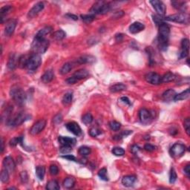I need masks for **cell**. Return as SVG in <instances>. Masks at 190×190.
Segmentation results:
<instances>
[{"label":"cell","instance_id":"22","mask_svg":"<svg viewBox=\"0 0 190 190\" xmlns=\"http://www.w3.org/2000/svg\"><path fill=\"white\" fill-rule=\"evenodd\" d=\"M137 178L134 175H127L123 178L122 179V184L123 186H126V187H130L134 185L135 183Z\"/></svg>","mask_w":190,"mask_h":190},{"label":"cell","instance_id":"64","mask_svg":"<svg viewBox=\"0 0 190 190\" xmlns=\"http://www.w3.org/2000/svg\"><path fill=\"white\" fill-rule=\"evenodd\" d=\"M4 149H5V147H4V140H3V138H2V148H1V152L2 153L3 152V151H4Z\"/></svg>","mask_w":190,"mask_h":190},{"label":"cell","instance_id":"15","mask_svg":"<svg viewBox=\"0 0 190 190\" xmlns=\"http://www.w3.org/2000/svg\"><path fill=\"white\" fill-rule=\"evenodd\" d=\"M189 41L188 39H184L181 42V50L180 52V59L186 58L189 54Z\"/></svg>","mask_w":190,"mask_h":190},{"label":"cell","instance_id":"39","mask_svg":"<svg viewBox=\"0 0 190 190\" xmlns=\"http://www.w3.org/2000/svg\"><path fill=\"white\" fill-rule=\"evenodd\" d=\"M0 179H1L2 182L4 183V184H6V183H8V181H9V171H8L5 169H2V171H1Z\"/></svg>","mask_w":190,"mask_h":190},{"label":"cell","instance_id":"34","mask_svg":"<svg viewBox=\"0 0 190 190\" xmlns=\"http://www.w3.org/2000/svg\"><path fill=\"white\" fill-rule=\"evenodd\" d=\"M60 189V184L56 180H51L46 185V189L48 190H59Z\"/></svg>","mask_w":190,"mask_h":190},{"label":"cell","instance_id":"23","mask_svg":"<svg viewBox=\"0 0 190 190\" xmlns=\"http://www.w3.org/2000/svg\"><path fill=\"white\" fill-rule=\"evenodd\" d=\"M96 59L95 57L92 55H83V56L79 57L77 60V63L79 64H86V63H93L95 62Z\"/></svg>","mask_w":190,"mask_h":190},{"label":"cell","instance_id":"30","mask_svg":"<svg viewBox=\"0 0 190 190\" xmlns=\"http://www.w3.org/2000/svg\"><path fill=\"white\" fill-rule=\"evenodd\" d=\"M176 79V76L171 72H168L161 77V82H169L174 81Z\"/></svg>","mask_w":190,"mask_h":190},{"label":"cell","instance_id":"26","mask_svg":"<svg viewBox=\"0 0 190 190\" xmlns=\"http://www.w3.org/2000/svg\"><path fill=\"white\" fill-rule=\"evenodd\" d=\"M171 3V5L181 12H184L186 10V8H187L186 2L184 1H172Z\"/></svg>","mask_w":190,"mask_h":190},{"label":"cell","instance_id":"63","mask_svg":"<svg viewBox=\"0 0 190 190\" xmlns=\"http://www.w3.org/2000/svg\"><path fill=\"white\" fill-rule=\"evenodd\" d=\"M122 39H123V35L122 34H117V36H116V40H117V41H121V40H122Z\"/></svg>","mask_w":190,"mask_h":190},{"label":"cell","instance_id":"21","mask_svg":"<svg viewBox=\"0 0 190 190\" xmlns=\"http://www.w3.org/2000/svg\"><path fill=\"white\" fill-rule=\"evenodd\" d=\"M53 31V28L51 26H46L45 28H42L40 31L36 33L35 38L37 39H45V36H48V34L51 33Z\"/></svg>","mask_w":190,"mask_h":190},{"label":"cell","instance_id":"62","mask_svg":"<svg viewBox=\"0 0 190 190\" xmlns=\"http://www.w3.org/2000/svg\"><path fill=\"white\" fill-rule=\"evenodd\" d=\"M121 100H122L123 102H126V103L129 104V105H131V102L130 100H129V98L126 97H121Z\"/></svg>","mask_w":190,"mask_h":190},{"label":"cell","instance_id":"56","mask_svg":"<svg viewBox=\"0 0 190 190\" xmlns=\"http://www.w3.org/2000/svg\"><path fill=\"white\" fill-rule=\"evenodd\" d=\"M144 149L147 152H153L155 149V146L152 145V144L147 143L144 146Z\"/></svg>","mask_w":190,"mask_h":190},{"label":"cell","instance_id":"36","mask_svg":"<svg viewBox=\"0 0 190 190\" xmlns=\"http://www.w3.org/2000/svg\"><path fill=\"white\" fill-rule=\"evenodd\" d=\"M36 176L40 181H43L44 179L45 174V168L43 166H38L36 168Z\"/></svg>","mask_w":190,"mask_h":190},{"label":"cell","instance_id":"46","mask_svg":"<svg viewBox=\"0 0 190 190\" xmlns=\"http://www.w3.org/2000/svg\"><path fill=\"white\" fill-rule=\"evenodd\" d=\"M88 133L91 136H92V137H97V136H99L100 134H101L102 132H101V130H100V129H98V128L93 127V128H92L90 130H89Z\"/></svg>","mask_w":190,"mask_h":190},{"label":"cell","instance_id":"60","mask_svg":"<svg viewBox=\"0 0 190 190\" xmlns=\"http://www.w3.org/2000/svg\"><path fill=\"white\" fill-rule=\"evenodd\" d=\"M140 147L139 146H136V145H134V146H132V149H131V151H132V152L133 153V154H137V152H139L140 151Z\"/></svg>","mask_w":190,"mask_h":190},{"label":"cell","instance_id":"58","mask_svg":"<svg viewBox=\"0 0 190 190\" xmlns=\"http://www.w3.org/2000/svg\"><path fill=\"white\" fill-rule=\"evenodd\" d=\"M184 174H186L188 178H189V176H190V165L189 164L186 165V166H185L184 169Z\"/></svg>","mask_w":190,"mask_h":190},{"label":"cell","instance_id":"1","mask_svg":"<svg viewBox=\"0 0 190 190\" xmlns=\"http://www.w3.org/2000/svg\"><path fill=\"white\" fill-rule=\"evenodd\" d=\"M169 35H170V28L166 23H162L159 26V36L158 44L161 50H166L169 43Z\"/></svg>","mask_w":190,"mask_h":190},{"label":"cell","instance_id":"6","mask_svg":"<svg viewBox=\"0 0 190 190\" xmlns=\"http://www.w3.org/2000/svg\"><path fill=\"white\" fill-rule=\"evenodd\" d=\"M28 117H29V116L26 115V114L22 112V113L16 114L12 119H8L7 124H8V126H17L21 125Z\"/></svg>","mask_w":190,"mask_h":190},{"label":"cell","instance_id":"53","mask_svg":"<svg viewBox=\"0 0 190 190\" xmlns=\"http://www.w3.org/2000/svg\"><path fill=\"white\" fill-rule=\"evenodd\" d=\"M20 178H21V181L22 183H27L28 181V173L27 171H22L21 174H20Z\"/></svg>","mask_w":190,"mask_h":190},{"label":"cell","instance_id":"16","mask_svg":"<svg viewBox=\"0 0 190 190\" xmlns=\"http://www.w3.org/2000/svg\"><path fill=\"white\" fill-rule=\"evenodd\" d=\"M3 166H4L5 169L9 171V173L13 172L16 168L14 161L11 156H7L6 157H5L4 161H3Z\"/></svg>","mask_w":190,"mask_h":190},{"label":"cell","instance_id":"40","mask_svg":"<svg viewBox=\"0 0 190 190\" xmlns=\"http://www.w3.org/2000/svg\"><path fill=\"white\" fill-rule=\"evenodd\" d=\"M108 171H107V169L105 168H102V169H100V171H98V176L100 177V178L102 181H109V177H108Z\"/></svg>","mask_w":190,"mask_h":190},{"label":"cell","instance_id":"49","mask_svg":"<svg viewBox=\"0 0 190 190\" xmlns=\"http://www.w3.org/2000/svg\"><path fill=\"white\" fill-rule=\"evenodd\" d=\"M49 171H50V174H51V175H57L59 172L58 166L55 164L51 165L50 169H49Z\"/></svg>","mask_w":190,"mask_h":190},{"label":"cell","instance_id":"5","mask_svg":"<svg viewBox=\"0 0 190 190\" xmlns=\"http://www.w3.org/2000/svg\"><path fill=\"white\" fill-rule=\"evenodd\" d=\"M164 19L169 22H173L184 24V23L187 22L188 19H189V16H188V15H186V13H179L166 16V17L164 18Z\"/></svg>","mask_w":190,"mask_h":190},{"label":"cell","instance_id":"29","mask_svg":"<svg viewBox=\"0 0 190 190\" xmlns=\"http://www.w3.org/2000/svg\"><path fill=\"white\" fill-rule=\"evenodd\" d=\"M189 95H190L189 89L188 88V89H186V90H185L184 92H181V93L176 95L175 97H174V101H180V100H186V99L189 98Z\"/></svg>","mask_w":190,"mask_h":190},{"label":"cell","instance_id":"11","mask_svg":"<svg viewBox=\"0 0 190 190\" xmlns=\"http://www.w3.org/2000/svg\"><path fill=\"white\" fill-rule=\"evenodd\" d=\"M45 126H46V121L45 120H40L35 123L31 127V130H30V133L32 135H36L39 133L42 132L43 129H45Z\"/></svg>","mask_w":190,"mask_h":190},{"label":"cell","instance_id":"24","mask_svg":"<svg viewBox=\"0 0 190 190\" xmlns=\"http://www.w3.org/2000/svg\"><path fill=\"white\" fill-rule=\"evenodd\" d=\"M176 95L177 94H176L175 91L173 90V89H169L163 94V99H164V101L166 102L172 101V100H174Z\"/></svg>","mask_w":190,"mask_h":190},{"label":"cell","instance_id":"31","mask_svg":"<svg viewBox=\"0 0 190 190\" xmlns=\"http://www.w3.org/2000/svg\"><path fill=\"white\" fill-rule=\"evenodd\" d=\"M75 185V179L73 177L67 178L64 180L63 186L66 189H71Z\"/></svg>","mask_w":190,"mask_h":190},{"label":"cell","instance_id":"41","mask_svg":"<svg viewBox=\"0 0 190 190\" xmlns=\"http://www.w3.org/2000/svg\"><path fill=\"white\" fill-rule=\"evenodd\" d=\"M72 100H73V95L72 93L68 92V93L65 94L63 97V103L64 105H68L71 102Z\"/></svg>","mask_w":190,"mask_h":190},{"label":"cell","instance_id":"7","mask_svg":"<svg viewBox=\"0 0 190 190\" xmlns=\"http://www.w3.org/2000/svg\"><path fill=\"white\" fill-rule=\"evenodd\" d=\"M139 118L143 124L147 125L152 122L154 118V115L152 113H151L150 111L147 110L146 109H142L139 112Z\"/></svg>","mask_w":190,"mask_h":190},{"label":"cell","instance_id":"17","mask_svg":"<svg viewBox=\"0 0 190 190\" xmlns=\"http://www.w3.org/2000/svg\"><path fill=\"white\" fill-rule=\"evenodd\" d=\"M58 140L62 146H69L73 147L76 144V140L74 138H72V137L60 136Z\"/></svg>","mask_w":190,"mask_h":190},{"label":"cell","instance_id":"42","mask_svg":"<svg viewBox=\"0 0 190 190\" xmlns=\"http://www.w3.org/2000/svg\"><path fill=\"white\" fill-rule=\"evenodd\" d=\"M78 152L80 155L85 157L91 153V149L88 146H81V147L79 148Z\"/></svg>","mask_w":190,"mask_h":190},{"label":"cell","instance_id":"44","mask_svg":"<svg viewBox=\"0 0 190 190\" xmlns=\"http://www.w3.org/2000/svg\"><path fill=\"white\" fill-rule=\"evenodd\" d=\"M23 141V139H22V137H14V138L11 139V140H10V146H11V147H15L16 146H17L19 143H22Z\"/></svg>","mask_w":190,"mask_h":190},{"label":"cell","instance_id":"9","mask_svg":"<svg viewBox=\"0 0 190 190\" xmlns=\"http://www.w3.org/2000/svg\"><path fill=\"white\" fill-rule=\"evenodd\" d=\"M151 5L153 6L154 9L157 12V15L163 16H164L166 13V5L163 2L159 1V0H153V1H150Z\"/></svg>","mask_w":190,"mask_h":190},{"label":"cell","instance_id":"14","mask_svg":"<svg viewBox=\"0 0 190 190\" xmlns=\"http://www.w3.org/2000/svg\"><path fill=\"white\" fill-rule=\"evenodd\" d=\"M16 26V19H9L6 22L5 28V33L6 36H11L14 32L15 28Z\"/></svg>","mask_w":190,"mask_h":190},{"label":"cell","instance_id":"51","mask_svg":"<svg viewBox=\"0 0 190 190\" xmlns=\"http://www.w3.org/2000/svg\"><path fill=\"white\" fill-rule=\"evenodd\" d=\"M184 126L185 130H186V134H187L189 136L190 135V120H189V118H186V120H184Z\"/></svg>","mask_w":190,"mask_h":190},{"label":"cell","instance_id":"54","mask_svg":"<svg viewBox=\"0 0 190 190\" xmlns=\"http://www.w3.org/2000/svg\"><path fill=\"white\" fill-rule=\"evenodd\" d=\"M61 157H63V158H64V159L68 160V161H70L78 162V161H77L76 157H75L74 155H72V154H66V155H63V156H61Z\"/></svg>","mask_w":190,"mask_h":190},{"label":"cell","instance_id":"43","mask_svg":"<svg viewBox=\"0 0 190 190\" xmlns=\"http://www.w3.org/2000/svg\"><path fill=\"white\" fill-rule=\"evenodd\" d=\"M81 18L82 21L85 22V23H91L94 21L95 19V15L87 14V15H81Z\"/></svg>","mask_w":190,"mask_h":190},{"label":"cell","instance_id":"20","mask_svg":"<svg viewBox=\"0 0 190 190\" xmlns=\"http://www.w3.org/2000/svg\"><path fill=\"white\" fill-rule=\"evenodd\" d=\"M104 4H105V2L103 1L97 2L95 4L93 5V6L92 7V8L90 9L89 12H90L91 14L92 15L100 14V11H101V9Z\"/></svg>","mask_w":190,"mask_h":190},{"label":"cell","instance_id":"61","mask_svg":"<svg viewBox=\"0 0 190 190\" xmlns=\"http://www.w3.org/2000/svg\"><path fill=\"white\" fill-rule=\"evenodd\" d=\"M65 16H67V17L69 18V19H74V20H77V19H78V17H77L76 15L71 14V13H68V14L65 15Z\"/></svg>","mask_w":190,"mask_h":190},{"label":"cell","instance_id":"27","mask_svg":"<svg viewBox=\"0 0 190 190\" xmlns=\"http://www.w3.org/2000/svg\"><path fill=\"white\" fill-rule=\"evenodd\" d=\"M54 78V73L53 72V71L48 70L45 71L44 74L41 77V80L44 83H49L53 80Z\"/></svg>","mask_w":190,"mask_h":190},{"label":"cell","instance_id":"4","mask_svg":"<svg viewBox=\"0 0 190 190\" xmlns=\"http://www.w3.org/2000/svg\"><path fill=\"white\" fill-rule=\"evenodd\" d=\"M42 63V58L39 54H32L30 56L28 63H27L26 68L29 71H34L40 67Z\"/></svg>","mask_w":190,"mask_h":190},{"label":"cell","instance_id":"37","mask_svg":"<svg viewBox=\"0 0 190 190\" xmlns=\"http://www.w3.org/2000/svg\"><path fill=\"white\" fill-rule=\"evenodd\" d=\"M72 68H73V64L71 63H66L63 65V67H62L61 69H60V72L62 75L67 74L68 73H69Z\"/></svg>","mask_w":190,"mask_h":190},{"label":"cell","instance_id":"55","mask_svg":"<svg viewBox=\"0 0 190 190\" xmlns=\"http://www.w3.org/2000/svg\"><path fill=\"white\" fill-rule=\"evenodd\" d=\"M62 120H63V116H62L61 114H57V115L54 117V122L56 124L60 123L62 122Z\"/></svg>","mask_w":190,"mask_h":190},{"label":"cell","instance_id":"13","mask_svg":"<svg viewBox=\"0 0 190 190\" xmlns=\"http://www.w3.org/2000/svg\"><path fill=\"white\" fill-rule=\"evenodd\" d=\"M66 129L76 136H80L82 134V129L76 122H70L65 125Z\"/></svg>","mask_w":190,"mask_h":190},{"label":"cell","instance_id":"28","mask_svg":"<svg viewBox=\"0 0 190 190\" xmlns=\"http://www.w3.org/2000/svg\"><path fill=\"white\" fill-rule=\"evenodd\" d=\"M89 73L87 70L85 69H80L78 71H77L74 74H73V77H75L77 80H83V79L86 78L88 76Z\"/></svg>","mask_w":190,"mask_h":190},{"label":"cell","instance_id":"2","mask_svg":"<svg viewBox=\"0 0 190 190\" xmlns=\"http://www.w3.org/2000/svg\"><path fill=\"white\" fill-rule=\"evenodd\" d=\"M49 45V41L46 39H37L34 37L31 45V50L34 54H43L48 50Z\"/></svg>","mask_w":190,"mask_h":190},{"label":"cell","instance_id":"18","mask_svg":"<svg viewBox=\"0 0 190 190\" xmlns=\"http://www.w3.org/2000/svg\"><path fill=\"white\" fill-rule=\"evenodd\" d=\"M13 8L11 5H5L0 9V19H1V23H4L6 20V16L9 14L12 11Z\"/></svg>","mask_w":190,"mask_h":190},{"label":"cell","instance_id":"57","mask_svg":"<svg viewBox=\"0 0 190 190\" xmlns=\"http://www.w3.org/2000/svg\"><path fill=\"white\" fill-rule=\"evenodd\" d=\"M65 82H66L68 84H69V85H73V84H75L77 82H78V80H77L75 77H74L73 76H72L69 77V78L67 79V80H65Z\"/></svg>","mask_w":190,"mask_h":190},{"label":"cell","instance_id":"59","mask_svg":"<svg viewBox=\"0 0 190 190\" xmlns=\"http://www.w3.org/2000/svg\"><path fill=\"white\" fill-rule=\"evenodd\" d=\"M123 15H124L123 11H117V12H116L115 13H114L112 16H113L114 18H115V19H118V18L120 19V18L122 17Z\"/></svg>","mask_w":190,"mask_h":190},{"label":"cell","instance_id":"38","mask_svg":"<svg viewBox=\"0 0 190 190\" xmlns=\"http://www.w3.org/2000/svg\"><path fill=\"white\" fill-rule=\"evenodd\" d=\"M93 116H92V114L91 113L85 114L82 117V121L85 125H89V124H91L93 122Z\"/></svg>","mask_w":190,"mask_h":190},{"label":"cell","instance_id":"32","mask_svg":"<svg viewBox=\"0 0 190 190\" xmlns=\"http://www.w3.org/2000/svg\"><path fill=\"white\" fill-rule=\"evenodd\" d=\"M126 89V85L122 83H117L115 85H113L112 86L110 87V91L113 93H117V92H122Z\"/></svg>","mask_w":190,"mask_h":190},{"label":"cell","instance_id":"35","mask_svg":"<svg viewBox=\"0 0 190 190\" xmlns=\"http://www.w3.org/2000/svg\"><path fill=\"white\" fill-rule=\"evenodd\" d=\"M65 36H66V33H65V31H63V30H58V31H55L53 33L52 37H53L54 40H57V41H60V40H63L65 37Z\"/></svg>","mask_w":190,"mask_h":190},{"label":"cell","instance_id":"8","mask_svg":"<svg viewBox=\"0 0 190 190\" xmlns=\"http://www.w3.org/2000/svg\"><path fill=\"white\" fill-rule=\"evenodd\" d=\"M186 151V146L184 144L177 143L171 146L170 149V154L173 157H180L183 155Z\"/></svg>","mask_w":190,"mask_h":190},{"label":"cell","instance_id":"12","mask_svg":"<svg viewBox=\"0 0 190 190\" xmlns=\"http://www.w3.org/2000/svg\"><path fill=\"white\" fill-rule=\"evenodd\" d=\"M44 7H45L44 3L42 2L36 3V4L29 11V12L28 13V17L29 18V19H32V18L35 17L36 15H38L39 13L44 9Z\"/></svg>","mask_w":190,"mask_h":190},{"label":"cell","instance_id":"10","mask_svg":"<svg viewBox=\"0 0 190 190\" xmlns=\"http://www.w3.org/2000/svg\"><path fill=\"white\" fill-rule=\"evenodd\" d=\"M145 80L152 85H159L161 83V76L155 72H149L146 74Z\"/></svg>","mask_w":190,"mask_h":190},{"label":"cell","instance_id":"19","mask_svg":"<svg viewBox=\"0 0 190 190\" xmlns=\"http://www.w3.org/2000/svg\"><path fill=\"white\" fill-rule=\"evenodd\" d=\"M144 28H145V26L143 23L135 22L132 23L129 27V31L132 33H137L142 31Z\"/></svg>","mask_w":190,"mask_h":190},{"label":"cell","instance_id":"50","mask_svg":"<svg viewBox=\"0 0 190 190\" xmlns=\"http://www.w3.org/2000/svg\"><path fill=\"white\" fill-rule=\"evenodd\" d=\"M164 19L163 18V16H159V15H154V16H153V20H154V23L156 25H157V26H160L161 24L164 23Z\"/></svg>","mask_w":190,"mask_h":190},{"label":"cell","instance_id":"52","mask_svg":"<svg viewBox=\"0 0 190 190\" xmlns=\"http://www.w3.org/2000/svg\"><path fill=\"white\" fill-rule=\"evenodd\" d=\"M60 152L63 153V154H67V153H69L72 151V147L69 146H62L60 149Z\"/></svg>","mask_w":190,"mask_h":190},{"label":"cell","instance_id":"48","mask_svg":"<svg viewBox=\"0 0 190 190\" xmlns=\"http://www.w3.org/2000/svg\"><path fill=\"white\" fill-rule=\"evenodd\" d=\"M109 127L113 131H118L120 129L121 124L117 121H111L109 123Z\"/></svg>","mask_w":190,"mask_h":190},{"label":"cell","instance_id":"47","mask_svg":"<svg viewBox=\"0 0 190 190\" xmlns=\"http://www.w3.org/2000/svg\"><path fill=\"white\" fill-rule=\"evenodd\" d=\"M177 178H178L177 173H176L174 168H171L170 174H169V182H170L171 184H174L176 181V180H177Z\"/></svg>","mask_w":190,"mask_h":190},{"label":"cell","instance_id":"45","mask_svg":"<svg viewBox=\"0 0 190 190\" xmlns=\"http://www.w3.org/2000/svg\"><path fill=\"white\" fill-rule=\"evenodd\" d=\"M112 153L116 156H123L125 154V150L121 147H114L112 149Z\"/></svg>","mask_w":190,"mask_h":190},{"label":"cell","instance_id":"3","mask_svg":"<svg viewBox=\"0 0 190 190\" xmlns=\"http://www.w3.org/2000/svg\"><path fill=\"white\" fill-rule=\"evenodd\" d=\"M10 95L12 100L17 105H22L26 100V94L21 87L15 85H13L10 90Z\"/></svg>","mask_w":190,"mask_h":190},{"label":"cell","instance_id":"33","mask_svg":"<svg viewBox=\"0 0 190 190\" xmlns=\"http://www.w3.org/2000/svg\"><path fill=\"white\" fill-rule=\"evenodd\" d=\"M29 58H30V57L28 56V55H22V56L19 57L18 66L21 68H26L27 63H28Z\"/></svg>","mask_w":190,"mask_h":190},{"label":"cell","instance_id":"25","mask_svg":"<svg viewBox=\"0 0 190 190\" xmlns=\"http://www.w3.org/2000/svg\"><path fill=\"white\" fill-rule=\"evenodd\" d=\"M18 61H19V58H17L14 54H11L8 59V68L11 70L14 69L16 65H18Z\"/></svg>","mask_w":190,"mask_h":190}]
</instances>
